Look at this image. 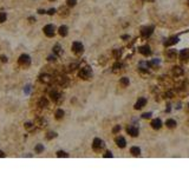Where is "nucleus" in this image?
<instances>
[{"label": "nucleus", "mask_w": 189, "mask_h": 177, "mask_svg": "<svg viewBox=\"0 0 189 177\" xmlns=\"http://www.w3.org/2000/svg\"><path fill=\"white\" fill-rule=\"evenodd\" d=\"M154 26L152 25H148V26H143V27L141 28V34L143 36V37H149V36H151L152 34V32H154Z\"/></svg>", "instance_id": "f257e3e1"}, {"label": "nucleus", "mask_w": 189, "mask_h": 177, "mask_svg": "<svg viewBox=\"0 0 189 177\" xmlns=\"http://www.w3.org/2000/svg\"><path fill=\"white\" fill-rule=\"evenodd\" d=\"M91 76H92V71H91L90 67H84L79 72V77L82 79H89Z\"/></svg>", "instance_id": "f03ea898"}, {"label": "nucleus", "mask_w": 189, "mask_h": 177, "mask_svg": "<svg viewBox=\"0 0 189 177\" xmlns=\"http://www.w3.org/2000/svg\"><path fill=\"white\" fill-rule=\"evenodd\" d=\"M92 148L95 151H100V150L104 148V143L100 138H95L92 143Z\"/></svg>", "instance_id": "7ed1b4c3"}, {"label": "nucleus", "mask_w": 189, "mask_h": 177, "mask_svg": "<svg viewBox=\"0 0 189 177\" xmlns=\"http://www.w3.org/2000/svg\"><path fill=\"white\" fill-rule=\"evenodd\" d=\"M72 51L75 52L76 55H82L83 51H84V46L82 45V43L75 41V43L72 44Z\"/></svg>", "instance_id": "20e7f679"}, {"label": "nucleus", "mask_w": 189, "mask_h": 177, "mask_svg": "<svg viewBox=\"0 0 189 177\" xmlns=\"http://www.w3.org/2000/svg\"><path fill=\"white\" fill-rule=\"evenodd\" d=\"M19 64L21 65V66H28L30 65V63H31V59H30V57H28L27 55H21L20 57H19Z\"/></svg>", "instance_id": "39448f33"}, {"label": "nucleus", "mask_w": 189, "mask_h": 177, "mask_svg": "<svg viewBox=\"0 0 189 177\" xmlns=\"http://www.w3.org/2000/svg\"><path fill=\"white\" fill-rule=\"evenodd\" d=\"M55 31H56V28L53 25H46L44 27V33L47 37H53L55 36Z\"/></svg>", "instance_id": "423d86ee"}, {"label": "nucleus", "mask_w": 189, "mask_h": 177, "mask_svg": "<svg viewBox=\"0 0 189 177\" xmlns=\"http://www.w3.org/2000/svg\"><path fill=\"white\" fill-rule=\"evenodd\" d=\"M145 104H147V99L145 98H140L135 104V109L136 110H141L142 108H144Z\"/></svg>", "instance_id": "0eeeda50"}, {"label": "nucleus", "mask_w": 189, "mask_h": 177, "mask_svg": "<svg viewBox=\"0 0 189 177\" xmlns=\"http://www.w3.org/2000/svg\"><path fill=\"white\" fill-rule=\"evenodd\" d=\"M127 132L132 137H137L138 136V128H136V126H129L127 129Z\"/></svg>", "instance_id": "6e6552de"}, {"label": "nucleus", "mask_w": 189, "mask_h": 177, "mask_svg": "<svg viewBox=\"0 0 189 177\" xmlns=\"http://www.w3.org/2000/svg\"><path fill=\"white\" fill-rule=\"evenodd\" d=\"M162 126V120L160 118H156V119H152V122H151V128L155 130H158L161 129Z\"/></svg>", "instance_id": "1a4fd4ad"}, {"label": "nucleus", "mask_w": 189, "mask_h": 177, "mask_svg": "<svg viewBox=\"0 0 189 177\" xmlns=\"http://www.w3.org/2000/svg\"><path fill=\"white\" fill-rule=\"evenodd\" d=\"M177 41H179V37H171V38H169V39H167V40L164 41V46L169 47V46L176 44Z\"/></svg>", "instance_id": "9d476101"}, {"label": "nucleus", "mask_w": 189, "mask_h": 177, "mask_svg": "<svg viewBox=\"0 0 189 177\" xmlns=\"http://www.w3.org/2000/svg\"><path fill=\"white\" fill-rule=\"evenodd\" d=\"M140 52H141L143 56H145V57H148V56L151 55V50H150V47H149L148 45L141 46V47H140Z\"/></svg>", "instance_id": "9b49d317"}, {"label": "nucleus", "mask_w": 189, "mask_h": 177, "mask_svg": "<svg viewBox=\"0 0 189 177\" xmlns=\"http://www.w3.org/2000/svg\"><path fill=\"white\" fill-rule=\"evenodd\" d=\"M40 82L44 84H51L52 83V77L50 75H41L40 76Z\"/></svg>", "instance_id": "f8f14e48"}, {"label": "nucleus", "mask_w": 189, "mask_h": 177, "mask_svg": "<svg viewBox=\"0 0 189 177\" xmlns=\"http://www.w3.org/2000/svg\"><path fill=\"white\" fill-rule=\"evenodd\" d=\"M180 59H182V60H186V59L189 58V50L188 48H184L182 51H180V55H179Z\"/></svg>", "instance_id": "ddd939ff"}, {"label": "nucleus", "mask_w": 189, "mask_h": 177, "mask_svg": "<svg viewBox=\"0 0 189 177\" xmlns=\"http://www.w3.org/2000/svg\"><path fill=\"white\" fill-rule=\"evenodd\" d=\"M116 144L118 148H125V145H127V142H125V139H124L123 137H117L116 138Z\"/></svg>", "instance_id": "4468645a"}, {"label": "nucleus", "mask_w": 189, "mask_h": 177, "mask_svg": "<svg viewBox=\"0 0 189 177\" xmlns=\"http://www.w3.org/2000/svg\"><path fill=\"white\" fill-rule=\"evenodd\" d=\"M173 73H174L176 77H180V76L183 75V70L181 67H179V66H176V67L173 68Z\"/></svg>", "instance_id": "2eb2a0df"}, {"label": "nucleus", "mask_w": 189, "mask_h": 177, "mask_svg": "<svg viewBox=\"0 0 189 177\" xmlns=\"http://www.w3.org/2000/svg\"><path fill=\"white\" fill-rule=\"evenodd\" d=\"M50 97H51V99L53 102H57L59 99V97H60V95H59L57 91H51L50 92Z\"/></svg>", "instance_id": "dca6fc26"}, {"label": "nucleus", "mask_w": 189, "mask_h": 177, "mask_svg": "<svg viewBox=\"0 0 189 177\" xmlns=\"http://www.w3.org/2000/svg\"><path fill=\"white\" fill-rule=\"evenodd\" d=\"M165 125L168 126L169 129H174V128H176V122L174 120V119H167Z\"/></svg>", "instance_id": "f3484780"}, {"label": "nucleus", "mask_w": 189, "mask_h": 177, "mask_svg": "<svg viewBox=\"0 0 189 177\" xmlns=\"http://www.w3.org/2000/svg\"><path fill=\"white\" fill-rule=\"evenodd\" d=\"M165 56H167V58L174 59V58L176 57V52H175V50H167V52H165Z\"/></svg>", "instance_id": "a211bd4d"}, {"label": "nucleus", "mask_w": 189, "mask_h": 177, "mask_svg": "<svg viewBox=\"0 0 189 177\" xmlns=\"http://www.w3.org/2000/svg\"><path fill=\"white\" fill-rule=\"evenodd\" d=\"M130 152L131 155H134V156H140V153H141V149L138 147H132L130 149Z\"/></svg>", "instance_id": "6ab92c4d"}, {"label": "nucleus", "mask_w": 189, "mask_h": 177, "mask_svg": "<svg viewBox=\"0 0 189 177\" xmlns=\"http://www.w3.org/2000/svg\"><path fill=\"white\" fill-rule=\"evenodd\" d=\"M59 34H60L62 37H65L66 34H67V27H66V26H60V27H59Z\"/></svg>", "instance_id": "aec40b11"}, {"label": "nucleus", "mask_w": 189, "mask_h": 177, "mask_svg": "<svg viewBox=\"0 0 189 177\" xmlns=\"http://www.w3.org/2000/svg\"><path fill=\"white\" fill-rule=\"evenodd\" d=\"M48 105V102H47V99H45V98H41L40 100H39V106L40 108H46V106Z\"/></svg>", "instance_id": "412c9836"}, {"label": "nucleus", "mask_w": 189, "mask_h": 177, "mask_svg": "<svg viewBox=\"0 0 189 177\" xmlns=\"http://www.w3.org/2000/svg\"><path fill=\"white\" fill-rule=\"evenodd\" d=\"M119 83H121V85L125 87V86L129 85V78H127V77H123V78L121 79V82H119Z\"/></svg>", "instance_id": "4be33fe9"}, {"label": "nucleus", "mask_w": 189, "mask_h": 177, "mask_svg": "<svg viewBox=\"0 0 189 177\" xmlns=\"http://www.w3.org/2000/svg\"><path fill=\"white\" fill-rule=\"evenodd\" d=\"M58 83L60 84V85H63V86L66 85V84H67V78H66V77H59Z\"/></svg>", "instance_id": "5701e85b"}, {"label": "nucleus", "mask_w": 189, "mask_h": 177, "mask_svg": "<svg viewBox=\"0 0 189 177\" xmlns=\"http://www.w3.org/2000/svg\"><path fill=\"white\" fill-rule=\"evenodd\" d=\"M63 117H64V111H63V110H57V112H56V118L62 119Z\"/></svg>", "instance_id": "b1692460"}, {"label": "nucleus", "mask_w": 189, "mask_h": 177, "mask_svg": "<svg viewBox=\"0 0 189 177\" xmlns=\"http://www.w3.org/2000/svg\"><path fill=\"white\" fill-rule=\"evenodd\" d=\"M60 15H62V17L69 15V11L66 10V8H64V7H62V8H60Z\"/></svg>", "instance_id": "393cba45"}, {"label": "nucleus", "mask_w": 189, "mask_h": 177, "mask_svg": "<svg viewBox=\"0 0 189 177\" xmlns=\"http://www.w3.org/2000/svg\"><path fill=\"white\" fill-rule=\"evenodd\" d=\"M66 4H67V6L69 7H73V6H76L77 0H66Z\"/></svg>", "instance_id": "a878e982"}, {"label": "nucleus", "mask_w": 189, "mask_h": 177, "mask_svg": "<svg viewBox=\"0 0 189 177\" xmlns=\"http://www.w3.org/2000/svg\"><path fill=\"white\" fill-rule=\"evenodd\" d=\"M60 50H62V48H60V46H59V45H56L55 47H53V52H55L56 55H60V53H62V51H60Z\"/></svg>", "instance_id": "bb28decb"}, {"label": "nucleus", "mask_w": 189, "mask_h": 177, "mask_svg": "<svg viewBox=\"0 0 189 177\" xmlns=\"http://www.w3.org/2000/svg\"><path fill=\"white\" fill-rule=\"evenodd\" d=\"M56 136H57V133L56 132H48L47 136H46V138H47V139H52V138H55Z\"/></svg>", "instance_id": "cd10ccee"}, {"label": "nucleus", "mask_w": 189, "mask_h": 177, "mask_svg": "<svg viewBox=\"0 0 189 177\" xmlns=\"http://www.w3.org/2000/svg\"><path fill=\"white\" fill-rule=\"evenodd\" d=\"M43 150H44V147H43L41 144H39V145H37V147H36V152L40 153L41 151H43Z\"/></svg>", "instance_id": "c85d7f7f"}, {"label": "nucleus", "mask_w": 189, "mask_h": 177, "mask_svg": "<svg viewBox=\"0 0 189 177\" xmlns=\"http://www.w3.org/2000/svg\"><path fill=\"white\" fill-rule=\"evenodd\" d=\"M57 156L58 157H67L69 155H67L65 151H58V152H57Z\"/></svg>", "instance_id": "c756f323"}, {"label": "nucleus", "mask_w": 189, "mask_h": 177, "mask_svg": "<svg viewBox=\"0 0 189 177\" xmlns=\"http://www.w3.org/2000/svg\"><path fill=\"white\" fill-rule=\"evenodd\" d=\"M121 67H122V64L121 63H116L113 65V71H118V70H121Z\"/></svg>", "instance_id": "7c9ffc66"}, {"label": "nucleus", "mask_w": 189, "mask_h": 177, "mask_svg": "<svg viewBox=\"0 0 189 177\" xmlns=\"http://www.w3.org/2000/svg\"><path fill=\"white\" fill-rule=\"evenodd\" d=\"M6 13H0V23H4V21H6Z\"/></svg>", "instance_id": "2f4dec72"}, {"label": "nucleus", "mask_w": 189, "mask_h": 177, "mask_svg": "<svg viewBox=\"0 0 189 177\" xmlns=\"http://www.w3.org/2000/svg\"><path fill=\"white\" fill-rule=\"evenodd\" d=\"M150 117H151V113L150 112H147V113H143V115H142V118H145V119L150 118Z\"/></svg>", "instance_id": "473e14b6"}, {"label": "nucleus", "mask_w": 189, "mask_h": 177, "mask_svg": "<svg viewBox=\"0 0 189 177\" xmlns=\"http://www.w3.org/2000/svg\"><path fill=\"white\" fill-rule=\"evenodd\" d=\"M119 130H121V126H119V125H116V126H115V128L112 129V132H113V133H117L118 131H119Z\"/></svg>", "instance_id": "72a5a7b5"}, {"label": "nucleus", "mask_w": 189, "mask_h": 177, "mask_svg": "<svg viewBox=\"0 0 189 177\" xmlns=\"http://www.w3.org/2000/svg\"><path fill=\"white\" fill-rule=\"evenodd\" d=\"M104 157H107V158H109V157H112V153H111L110 151H107V152L104 153Z\"/></svg>", "instance_id": "f704fd0d"}, {"label": "nucleus", "mask_w": 189, "mask_h": 177, "mask_svg": "<svg viewBox=\"0 0 189 177\" xmlns=\"http://www.w3.org/2000/svg\"><path fill=\"white\" fill-rule=\"evenodd\" d=\"M0 60L3 61V63H6V61H7V57H5V56H0Z\"/></svg>", "instance_id": "c9c22d12"}, {"label": "nucleus", "mask_w": 189, "mask_h": 177, "mask_svg": "<svg viewBox=\"0 0 189 177\" xmlns=\"http://www.w3.org/2000/svg\"><path fill=\"white\" fill-rule=\"evenodd\" d=\"M47 13L50 14V15H52V14H55V13H56V10H55V8H51V10H48Z\"/></svg>", "instance_id": "e433bc0d"}, {"label": "nucleus", "mask_w": 189, "mask_h": 177, "mask_svg": "<svg viewBox=\"0 0 189 177\" xmlns=\"http://www.w3.org/2000/svg\"><path fill=\"white\" fill-rule=\"evenodd\" d=\"M25 128H26V129H32V124L31 123H26V124H25Z\"/></svg>", "instance_id": "4c0bfd02"}, {"label": "nucleus", "mask_w": 189, "mask_h": 177, "mask_svg": "<svg viewBox=\"0 0 189 177\" xmlns=\"http://www.w3.org/2000/svg\"><path fill=\"white\" fill-rule=\"evenodd\" d=\"M77 66H78V65H77V64H72V65H70V67L72 68V70H75V68L77 67Z\"/></svg>", "instance_id": "58836bf2"}, {"label": "nucleus", "mask_w": 189, "mask_h": 177, "mask_svg": "<svg viewBox=\"0 0 189 177\" xmlns=\"http://www.w3.org/2000/svg\"><path fill=\"white\" fill-rule=\"evenodd\" d=\"M4 156H5V153H4L3 151H1V150H0V157H4Z\"/></svg>", "instance_id": "ea45409f"}, {"label": "nucleus", "mask_w": 189, "mask_h": 177, "mask_svg": "<svg viewBox=\"0 0 189 177\" xmlns=\"http://www.w3.org/2000/svg\"><path fill=\"white\" fill-rule=\"evenodd\" d=\"M38 12H39V13H40V14L45 13V11H44V10H39V11H38Z\"/></svg>", "instance_id": "a19ab883"}, {"label": "nucleus", "mask_w": 189, "mask_h": 177, "mask_svg": "<svg viewBox=\"0 0 189 177\" xmlns=\"http://www.w3.org/2000/svg\"><path fill=\"white\" fill-rule=\"evenodd\" d=\"M30 21H31V23H33V21H36V19H35V18H30Z\"/></svg>", "instance_id": "79ce46f5"}, {"label": "nucleus", "mask_w": 189, "mask_h": 177, "mask_svg": "<svg viewBox=\"0 0 189 177\" xmlns=\"http://www.w3.org/2000/svg\"><path fill=\"white\" fill-rule=\"evenodd\" d=\"M187 111H188V112H189V104H188V105H187Z\"/></svg>", "instance_id": "37998d69"}, {"label": "nucleus", "mask_w": 189, "mask_h": 177, "mask_svg": "<svg viewBox=\"0 0 189 177\" xmlns=\"http://www.w3.org/2000/svg\"><path fill=\"white\" fill-rule=\"evenodd\" d=\"M148 1H154V0H148Z\"/></svg>", "instance_id": "c03bdc74"}, {"label": "nucleus", "mask_w": 189, "mask_h": 177, "mask_svg": "<svg viewBox=\"0 0 189 177\" xmlns=\"http://www.w3.org/2000/svg\"><path fill=\"white\" fill-rule=\"evenodd\" d=\"M188 6H189V0H188Z\"/></svg>", "instance_id": "a18cd8bd"}, {"label": "nucleus", "mask_w": 189, "mask_h": 177, "mask_svg": "<svg viewBox=\"0 0 189 177\" xmlns=\"http://www.w3.org/2000/svg\"><path fill=\"white\" fill-rule=\"evenodd\" d=\"M50 1H53V0H50Z\"/></svg>", "instance_id": "49530a36"}]
</instances>
